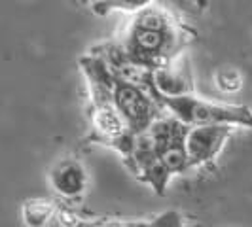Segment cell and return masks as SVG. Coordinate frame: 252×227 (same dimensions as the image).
Here are the masks:
<instances>
[{"label":"cell","instance_id":"5bb4252c","mask_svg":"<svg viewBox=\"0 0 252 227\" xmlns=\"http://www.w3.org/2000/svg\"><path fill=\"white\" fill-rule=\"evenodd\" d=\"M97 227H126V226H122V224H118V222H106V224H101V226H97Z\"/></svg>","mask_w":252,"mask_h":227},{"label":"cell","instance_id":"7a4b0ae2","mask_svg":"<svg viewBox=\"0 0 252 227\" xmlns=\"http://www.w3.org/2000/svg\"><path fill=\"white\" fill-rule=\"evenodd\" d=\"M114 106L135 135L146 133L154 121L159 119V112L163 110V104L159 102L154 87L139 85L124 78H118L116 82Z\"/></svg>","mask_w":252,"mask_h":227},{"label":"cell","instance_id":"3957f363","mask_svg":"<svg viewBox=\"0 0 252 227\" xmlns=\"http://www.w3.org/2000/svg\"><path fill=\"white\" fill-rule=\"evenodd\" d=\"M237 127L211 125V127H188L184 146L188 153L189 167H201L215 161L222 151L227 139L233 135Z\"/></svg>","mask_w":252,"mask_h":227},{"label":"cell","instance_id":"5b68a950","mask_svg":"<svg viewBox=\"0 0 252 227\" xmlns=\"http://www.w3.org/2000/svg\"><path fill=\"white\" fill-rule=\"evenodd\" d=\"M50 184L63 199H78L88 186V172L78 159H61L50 170Z\"/></svg>","mask_w":252,"mask_h":227},{"label":"cell","instance_id":"6da1fadb","mask_svg":"<svg viewBox=\"0 0 252 227\" xmlns=\"http://www.w3.org/2000/svg\"><path fill=\"white\" fill-rule=\"evenodd\" d=\"M165 110L186 127H211L229 125L252 129V108L245 104H222L199 99L195 95L161 99Z\"/></svg>","mask_w":252,"mask_h":227},{"label":"cell","instance_id":"ba28073f","mask_svg":"<svg viewBox=\"0 0 252 227\" xmlns=\"http://www.w3.org/2000/svg\"><path fill=\"white\" fill-rule=\"evenodd\" d=\"M131 27L142 28V30H154V32H167L173 28V23L163 10H159L156 6H146L144 10L137 13Z\"/></svg>","mask_w":252,"mask_h":227},{"label":"cell","instance_id":"9a60e30c","mask_svg":"<svg viewBox=\"0 0 252 227\" xmlns=\"http://www.w3.org/2000/svg\"><path fill=\"white\" fill-rule=\"evenodd\" d=\"M76 227H97L95 224H89V222H82V224H78Z\"/></svg>","mask_w":252,"mask_h":227},{"label":"cell","instance_id":"4fadbf2b","mask_svg":"<svg viewBox=\"0 0 252 227\" xmlns=\"http://www.w3.org/2000/svg\"><path fill=\"white\" fill-rule=\"evenodd\" d=\"M140 227H184V222L177 210H167L161 212L156 220H152L150 224H140Z\"/></svg>","mask_w":252,"mask_h":227},{"label":"cell","instance_id":"30bf717a","mask_svg":"<svg viewBox=\"0 0 252 227\" xmlns=\"http://www.w3.org/2000/svg\"><path fill=\"white\" fill-rule=\"evenodd\" d=\"M171 176H173V174L161 165V161H158V163H154L152 167H148L144 172H140L139 180H142V182H146L148 186H152V189H154L158 195H163Z\"/></svg>","mask_w":252,"mask_h":227},{"label":"cell","instance_id":"8fae6325","mask_svg":"<svg viewBox=\"0 0 252 227\" xmlns=\"http://www.w3.org/2000/svg\"><path fill=\"white\" fill-rule=\"evenodd\" d=\"M215 84L222 93H237L243 87V74L233 66H226L216 70Z\"/></svg>","mask_w":252,"mask_h":227},{"label":"cell","instance_id":"52a82bcc","mask_svg":"<svg viewBox=\"0 0 252 227\" xmlns=\"http://www.w3.org/2000/svg\"><path fill=\"white\" fill-rule=\"evenodd\" d=\"M55 214H57L55 202L46 201V199L25 201L23 208H21V216H23L25 227H46L53 220Z\"/></svg>","mask_w":252,"mask_h":227},{"label":"cell","instance_id":"7c38bea8","mask_svg":"<svg viewBox=\"0 0 252 227\" xmlns=\"http://www.w3.org/2000/svg\"><path fill=\"white\" fill-rule=\"evenodd\" d=\"M148 4H150V2H146V0H139V2H137V0H129V2H120V0H116V2H95L91 8L97 13H108L110 10H124V12L139 13L140 10H144Z\"/></svg>","mask_w":252,"mask_h":227},{"label":"cell","instance_id":"9c48e42d","mask_svg":"<svg viewBox=\"0 0 252 227\" xmlns=\"http://www.w3.org/2000/svg\"><path fill=\"white\" fill-rule=\"evenodd\" d=\"M159 161L171 174H178L189 169V159L186 153V146L184 140L182 142H175L171 146H167L165 150L159 151Z\"/></svg>","mask_w":252,"mask_h":227},{"label":"cell","instance_id":"8992f818","mask_svg":"<svg viewBox=\"0 0 252 227\" xmlns=\"http://www.w3.org/2000/svg\"><path fill=\"white\" fill-rule=\"evenodd\" d=\"M131 129L127 127L122 114L116 110L114 104L99 106L91 110V140L101 144H112L114 140L124 137Z\"/></svg>","mask_w":252,"mask_h":227},{"label":"cell","instance_id":"277c9868","mask_svg":"<svg viewBox=\"0 0 252 227\" xmlns=\"http://www.w3.org/2000/svg\"><path fill=\"white\" fill-rule=\"evenodd\" d=\"M152 87L161 99H175L193 95L191 70L182 53L173 57L171 61L159 64L152 70Z\"/></svg>","mask_w":252,"mask_h":227}]
</instances>
